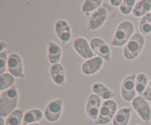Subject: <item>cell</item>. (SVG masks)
I'll use <instances>...</instances> for the list:
<instances>
[{
	"mask_svg": "<svg viewBox=\"0 0 151 125\" xmlns=\"http://www.w3.org/2000/svg\"><path fill=\"white\" fill-rule=\"evenodd\" d=\"M18 101L19 91L16 85L1 92L0 96V116L4 118L13 113L16 110Z\"/></svg>",
	"mask_w": 151,
	"mask_h": 125,
	"instance_id": "obj_1",
	"label": "cell"
},
{
	"mask_svg": "<svg viewBox=\"0 0 151 125\" xmlns=\"http://www.w3.org/2000/svg\"><path fill=\"white\" fill-rule=\"evenodd\" d=\"M134 31V24L128 20L121 22L116 27L111 41L114 46H122L128 43L133 36Z\"/></svg>",
	"mask_w": 151,
	"mask_h": 125,
	"instance_id": "obj_2",
	"label": "cell"
},
{
	"mask_svg": "<svg viewBox=\"0 0 151 125\" xmlns=\"http://www.w3.org/2000/svg\"><path fill=\"white\" fill-rule=\"evenodd\" d=\"M145 45L144 36L141 33L136 32L125 44L123 49V56L129 60H134L138 57Z\"/></svg>",
	"mask_w": 151,
	"mask_h": 125,
	"instance_id": "obj_3",
	"label": "cell"
},
{
	"mask_svg": "<svg viewBox=\"0 0 151 125\" xmlns=\"http://www.w3.org/2000/svg\"><path fill=\"white\" fill-rule=\"evenodd\" d=\"M117 105L114 100L105 101L100 107V113L95 124L97 125H106L110 123L116 113Z\"/></svg>",
	"mask_w": 151,
	"mask_h": 125,
	"instance_id": "obj_4",
	"label": "cell"
},
{
	"mask_svg": "<svg viewBox=\"0 0 151 125\" xmlns=\"http://www.w3.org/2000/svg\"><path fill=\"white\" fill-rule=\"evenodd\" d=\"M131 104L140 119L145 123H148L151 119V108L147 100L142 96H138L133 100Z\"/></svg>",
	"mask_w": 151,
	"mask_h": 125,
	"instance_id": "obj_5",
	"label": "cell"
},
{
	"mask_svg": "<svg viewBox=\"0 0 151 125\" xmlns=\"http://www.w3.org/2000/svg\"><path fill=\"white\" fill-rule=\"evenodd\" d=\"M136 74L128 75L122 80L121 84V96L125 101H133L136 98L135 81L137 77Z\"/></svg>",
	"mask_w": 151,
	"mask_h": 125,
	"instance_id": "obj_6",
	"label": "cell"
},
{
	"mask_svg": "<svg viewBox=\"0 0 151 125\" xmlns=\"http://www.w3.org/2000/svg\"><path fill=\"white\" fill-rule=\"evenodd\" d=\"M63 110V100L55 99L47 104L44 110V117L48 121H57L61 116Z\"/></svg>",
	"mask_w": 151,
	"mask_h": 125,
	"instance_id": "obj_7",
	"label": "cell"
},
{
	"mask_svg": "<svg viewBox=\"0 0 151 125\" xmlns=\"http://www.w3.org/2000/svg\"><path fill=\"white\" fill-rule=\"evenodd\" d=\"M89 44L94 54L107 61H110L111 59L110 47L102 38H93Z\"/></svg>",
	"mask_w": 151,
	"mask_h": 125,
	"instance_id": "obj_8",
	"label": "cell"
},
{
	"mask_svg": "<svg viewBox=\"0 0 151 125\" xmlns=\"http://www.w3.org/2000/svg\"><path fill=\"white\" fill-rule=\"evenodd\" d=\"M108 13L105 7H100L92 13L88 19L87 29L89 31H94L100 29L107 19Z\"/></svg>",
	"mask_w": 151,
	"mask_h": 125,
	"instance_id": "obj_9",
	"label": "cell"
},
{
	"mask_svg": "<svg viewBox=\"0 0 151 125\" xmlns=\"http://www.w3.org/2000/svg\"><path fill=\"white\" fill-rule=\"evenodd\" d=\"M73 48L75 51L82 58L88 60L95 57L88 41L83 37H78L75 38L73 42Z\"/></svg>",
	"mask_w": 151,
	"mask_h": 125,
	"instance_id": "obj_10",
	"label": "cell"
},
{
	"mask_svg": "<svg viewBox=\"0 0 151 125\" xmlns=\"http://www.w3.org/2000/svg\"><path fill=\"white\" fill-rule=\"evenodd\" d=\"M7 69L9 73L16 77L23 78L24 76L22 60L16 53H12L8 56Z\"/></svg>",
	"mask_w": 151,
	"mask_h": 125,
	"instance_id": "obj_11",
	"label": "cell"
},
{
	"mask_svg": "<svg viewBox=\"0 0 151 125\" xmlns=\"http://www.w3.org/2000/svg\"><path fill=\"white\" fill-rule=\"evenodd\" d=\"M101 106V99L96 94H91L86 101V111L87 116L95 121L99 116Z\"/></svg>",
	"mask_w": 151,
	"mask_h": 125,
	"instance_id": "obj_12",
	"label": "cell"
},
{
	"mask_svg": "<svg viewBox=\"0 0 151 125\" xmlns=\"http://www.w3.org/2000/svg\"><path fill=\"white\" fill-rule=\"evenodd\" d=\"M55 31L58 38L62 44H66L72 38V31L66 21L58 19L55 24Z\"/></svg>",
	"mask_w": 151,
	"mask_h": 125,
	"instance_id": "obj_13",
	"label": "cell"
},
{
	"mask_svg": "<svg viewBox=\"0 0 151 125\" xmlns=\"http://www.w3.org/2000/svg\"><path fill=\"white\" fill-rule=\"evenodd\" d=\"M103 65V59L95 56L91 59L86 60L81 66V71L85 75H93L101 69Z\"/></svg>",
	"mask_w": 151,
	"mask_h": 125,
	"instance_id": "obj_14",
	"label": "cell"
},
{
	"mask_svg": "<svg viewBox=\"0 0 151 125\" xmlns=\"http://www.w3.org/2000/svg\"><path fill=\"white\" fill-rule=\"evenodd\" d=\"M50 76L55 85L58 86H66V74L64 69L60 63L52 65L50 67Z\"/></svg>",
	"mask_w": 151,
	"mask_h": 125,
	"instance_id": "obj_15",
	"label": "cell"
},
{
	"mask_svg": "<svg viewBox=\"0 0 151 125\" xmlns=\"http://www.w3.org/2000/svg\"><path fill=\"white\" fill-rule=\"evenodd\" d=\"M91 89L93 94L97 95L100 99H103L105 101L113 99V98H114L116 96L114 91L109 89L107 86L101 82H95L93 84Z\"/></svg>",
	"mask_w": 151,
	"mask_h": 125,
	"instance_id": "obj_16",
	"label": "cell"
},
{
	"mask_svg": "<svg viewBox=\"0 0 151 125\" xmlns=\"http://www.w3.org/2000/svg\"><path fill=\"white\" fill-rule=\"evenodd\" d=\"M48 60L52 65L59 63L62 56V49L57 43L50 41L47 47Z\"/></svg>",
	"mask_w": 151,
	"mask_h": 125,
	"instance_id": "obj_17",
	"label": "cell"
},
{
	"mask_svg": "<svg viewBox=\"0 0 151 125\" xmlns=\"http://www.w3.org/2000/svg\"><path fill=\"white\" fill-rule=\"evenodd\" d=\"M131 114V108L126 107H122L116 112L113 119V125H128Z\"/></svg>",
	"mask_w": 151,
	"mask_h": 125,
	"instance_id": "obj_18",
	"label": "cell"
},
{
	"mask_svg": "<svg viewBox=\"0 0 151 125\" xmlns=\"http://www.w3.org/2000/svg\"><path fill=\"white\" fill-rule=\"evenodd\" d=\"M151 10V0H141L137 1L133 10V15L135 17L142 18Z\"/></svg>",
	"mask_w": 151,
	"mask_h": 125,
	"instance_id": "obj_19",
	"label": "cell"
},
{
	"mask_svg": "<svg viewBox=\"0 0 151 125\" xmlns=\"http://www.w3.org/2000/svg\"><path fill=\"white\" fill-rule=\"evenodd\" d=\"M44 116L42 111L38 108L31 109L24 114L23 123L25 125H29L31 124L37 123L41 120Z\"/></svg>",
	"mask_w": 151,
	"mask_h": 125,
	"instance_id": "obj_20",
	"label": "cell"
},
{
	"mask_svg": "<svg viewBox=\"0 0 151 125\" xmlns=\"http://www.w3.org/2000/svg\"><path fill=\"white\" fill-rule=\"evenodd\" d=\"M103 1L102 0H86L82 5V11L86 16H89L91 13L100 8Z\"/></svg>",
	"mask_w": 151,
	"mask_h": 125,
	"instance_id": "obj_21",
	"label": "cell"
},
{
	"mask_svg": "<svg viewBox=\"0 0 151 125\" xmlns=\"http://www.w3.org/2000/svg\"><path fill=\"white\" fill-rule=\"evenodd\" d=\"M24 113L22 109H16L7 116L5 125H21L23 122Z\"/></svg>",
	"mask_w": 151,
	"mask_h": 125,
	"instance_id": "obj_22",
	"label": "cell"
},
{
	"mask_svg": "<svg viewBox=\"0 0 151 125\" xmlns=\"http://www.w3.org/2000/svg\"><path fill=\"white\" fill-rule=\"evenodd\" d=\"M148 77L145 73H139L137 75L135 81V87L137 94L139 96L142 95L147 86Z\"/></svg>",
	"mask_w": 151,
	"mask_h": 125,
	"instance_id": "obj_23",
	"label": "cell"
},
{
	"mask_svg": "<svg viewBox=\"0 0 151 125\" xmlns=\"http://www.w3.org/2000/svg\"><path fill=\"white\" fill-rule=\"evenodd\" d=\"M15 82V76L11 74L4 73L0 75V91L3 92V91H6L12 88L14 85Z\"/></svg>",
	"mask_w": 151,
	"mask_h": 125,
	"instance_id": "obj_24",
	"label": "cell"
},
{
	"mask_svg": "<svg viewBox=\"0 0 151 125\" xmlns=\"http://www.w3.org/2000/svg\"><path fill=\"white\" fill-rule=\"evenodd\" d=\"M139 29L142 35H148L151 32V13L143 16L139 21Z\"/></svg>",
	"mask_w": 151,
	"mask_h": 125,
	"instance_id": "obj_25",
	"label": "cell"
},
{
	"mask_svg": "<svg viewBox=\"0 0 151 125\" xmlns=\"http://www.w3.org/2000/svg\"><path fill=\"white\" fill-rule=\"evenodd\" d=\"M136 4H137V1L135 0H124L122 4L119 6V12L122 15L128 16L132 13Z\"/></svg>",
	"mask_w": 151,
	"mask_h": 125,
	"instance_id": "obj_26",
	"label": "cell"
},
{
	"mask_svg": "<svg viewBox=\"0 0 151 125\" xmlns=\"http://www.w3.org/2000/svg\"><path fill=\"white\" fill-rule=\"evenodd\" d=\"M7 61H8V57L7 53L2 51L0 52V74H4L6 71V67L7 68Z\"/></svg>",
	"mask_w": 151,
	"mask_h": 125,
	"instance_id": "obj_27",
	"label": "cell"
},
{
	"mask_svg": "<svg viewBox=\"0 0 151 125\" xmlns=\"http://www.w3.org/2000/svg\"><path fill=\"white\" fill-rule=\"evenodd\" d=\"M142 96L144 99H145L147 101H151V79L150 82H148V84H147V88H146L145 91H144Z\"/></svg>",
	"mask_w": 151,
	"mask_h": 125,
	"instance_id": "obj_28",
	"label": "cell"
},
{
	"mask_svg": "<svg viewBox=\"0 0 151 125\" xmlns=\"http://www.w3.org/2000/svg\"><path fill=\"white\" fill-rule=\"evenodd\" d=\"M122 0H111L110 3L114 7H119L122 4Z\"/></svg>",
	"mask_w": 151,
	"mask_h": 125,
	"instance_id": "obj_29",
	"label": "cell"
},
{
	"mask_svg": "<svg viewBox=\"0 0 151 125\" xmlns=\"http://www.w3.org/2000/svg\"><path fill=\"white\" fill-rule=\"evenodd\" d=\"M7 48V44H6L5 42H4L3 41H0V51H1V52L4 51V50L6 49Z\"/></svg>",
	"mask_w": 151,
	"mask_h": 125,
	"instance_id": "obj_30",
	"label": "cell"
},
{
	"mask_svg": "<svg viewBox=\"0 0 151 125\" xmlns=\"http://www.w3.org/2000/svg\"><path fill=\"white\" fill-rule=\"evenodd\" d=\"M0 125H5V121L3 117H0Z\"/></svg>",
	"mask_w": 151,
	"mask_h": 125,
	"instance_id": "obj_31",
	"label": "cell"
},
{
	"mask_svg": "<svg viewBox=\"0 0 151 125\" xmlns=\"http://www.w3.org/2000/svg\"><path fill=\"white\" fill-rule=\"evenodd\" d=\"M29 125H40L38 123H34V124H29Z\"/></svg>",
	"mask_w": 151,
	"mask_h": 125,
	"instance_id": "obj_32",
	"label": "cell"
}]
</instances>
